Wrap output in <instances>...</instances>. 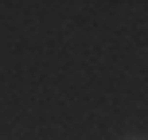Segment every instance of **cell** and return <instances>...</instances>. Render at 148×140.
<instances>
[{"instance_id":"1","label":"cell","mask_w":148,"mask_h":140,"mask_svg":"<svg viewBox=\"0 0 148 140\" xmlns=\"http://www.w3.org/2000/svg\"><path fill=\"white\" fill-rule=\"evenodd\" d=\"M125 140H140V136H125Z\"/></svg>"}]
</instances>
